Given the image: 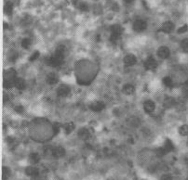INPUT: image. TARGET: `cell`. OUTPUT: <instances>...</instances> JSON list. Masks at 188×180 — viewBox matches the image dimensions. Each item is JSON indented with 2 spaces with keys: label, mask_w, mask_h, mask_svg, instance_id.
<instances>
[{
  "label": "cell",
  "mask_w": 188,
  "mask_h": 180,
  "mask_svg": "<svg viewBox=\"0 0 188 180\" xmlns=\"http://www.w3.org/2000/svg\"><path fill=\"white\" fill-rule=\"evenodd\" d=\"M160 180H172V177L170 176V174H163L160 178Z\"/></svg>",
  "instance_id": "33"
},
{
  "label": "cell",
  "mask_w": 188,
  "mask_h": 180,
  "mask_svg": "<svg viewBox=\"0 0 188 180\" xmlns=\"http://www.w3.org/2000/svg\"><path fill=\"white\" fill-rule=\"evenodd\" d=\"M157 60L152 56L148 57L144 61V67L146 70H155L157 68Z\"/></svg>",
  "instance_id": "5"
},
{
  "label": "cell",
  "mask_w": 188,
  "mask_h": 180,
  "mask_svg": "<svg viewBox=\"0 0 188 180\" xmlns=\"http://www.w3.org/2000/svg\"><path fill=\"white\" fill-rule=\"evenodd\" d=\"M173 145H172V143H171V141L170 140V139H167L166 141H165V144H164V146L162 147V149H163V150H164V152H165L166 154L168 153V152H170V151H171L172 150H173Z\"/></svg>",
  "instance_id": "18"
},
{
  "label": "cell",
  "mask_w": 188,
  "mask_h": 180,
  "mask_svg": "<svg viewBox=\"0 0 188 180\" xmlns=\"http://www.w3.org/2000/svg\"><path fill=\"white\" fill-rule=\"evenodd\" d=\"M173 29H174V24H173L171 21L164 22L163 25H162V28H161V30L164 33H166V34H171V33L173 31Z\"/></svg>",
  "instance_id": "13"
},
{
  "label": "cell",
  "mask_w": 188,
  "mask_h": 180,
  "mask_svg": "<svg viewBox=\"0 0 188 180\" xmlns=\"http://www.w3.org/2000/svg\"><path fill=\"white\" fill-rule=\"evenodd\" d=\"M29 160H30V163H39L40 157L37 153H31L29 156Z\"/></svg>",
  "instance_id": "24"
},
{
  "label": "cell",
  "mask_w": 188,
  "mask_h": 180,
  "mask_svg": "<svg viewBox=\"0 0 188 180\" xmlns=\"http://www.w3.org/2000/svg\"><path fill=\"white\" fill-rule=\"evenodd\" d=\"M52 155L55 158H62L65 155V150L63 147H56L52 150Z\"/></svg>",
  "instance_id": "9"
},
{
  "label": "cell",
  "mask_w": 188,
  "mask_h": 180,
  "mask_svg": "<svg viewBox=\"0 0 188 180\" xmlns=\"http://www.w3.org/2000/svg\"><path fill=\"white\" fill-rule=\"evenodd\" d=\"M134 1V0H124V2L126 3V4H131Z\"/></svg>",
  "instance_id": "35"
},
{
  "label": "cell",
  "mask_w": 188,
  "mask_h": 180,
  "mask_svg": "<svg viewBox=\"0 0 188 180\" xmlns=\"http://www.w3.org/2000/svg\"><path fill=\"white\" fill-rule=\"evenodd\" d=\"M163 84H165L166 87H172V80L171 77H165L163 79Z\"/></svg>",
  "instance_id": "28"
},
{
  "label": "cell",
  "mask_w": 188,
  "mask_h": 180,
  "mask_svg": "<svg viewBox=\"0 0 188 180\" xmlns=\"http://www.w3.org/2000/svg\"><path fill=\"white\" fill-rule=\"evenodd\" d=\"M31 43H32V41L30 38H23L22 40V46L23 47V48H29L30 46H31Z\"/></svg>",
  "instance_id": "26"
},
{
  "label": "cell",
  "mask_w": 188,
  "mask_h": 180,
  "mask_svg": "<svg viewBox=\"0 0 188 180\" xmlns=\"http://www.w3.org/2000/svg\"><path fill=\"white\" fill-rule=\"evenodd\" d=\"M9 74H8L7 71L5 72V76H4V87L9 88L15 86V81H16V72L13 69L8 70Z\"/></svg>",
  "instance_id": "1"
},
{
  "label": "cell",
  "mask_w": 188,
  "mask_h": 180,
  "mask_svg": "<svg viewBox=\"0 0 188 180\" xmlns=\"http://www.w3.org/2000/svg\"><path fill=\"white\" fill-rule=\"evenodd\" d=\"M15 111L18 113H22V112H23V111H24V109H23L22 106H17V107H15Z\"/></svg>",
  "instance_id": "34"
},
{
  "label": "cell",
  "mask_w": 188,
  "mask_h": 180,
  "mask_svg": "<svg viewBox=\"0 0 188 180\" xmlns=\"http://www.w3.org/2000/svg\"><path fill=\"white\" fill-rule=\"evenodd\" d=\"M185 84H187V86H188V80H187V81L185 82Z\"/></svg>",
  "instance_id": "37"
},
{
  "label": "cell",
  "mask_w": 188,
  "mask_h": 180,
  "mask_svg": "<svg viewBox=\"0 0 188 180\" xmlns=\"http://www.w3.org/2000/svg\"><path fill=\"white\" fill-rule=\"evenodd\" d=\"M25 174L29 177H36L38 174V170L34 166H28L25 169Z\"/></svg>",
  "instance_id": "17"
},
{
  "label": "cell",
  "mask_w": 188,
  "mask_h": 180,
  "mask_svg": "<svg viewBox=\"0 0 188 180\" xmlns=\"http://www.w3.org/2000/svg\"><path fill=\"white\" fill-rule=\"evenodd\" d=\"M91 109L93 111L99 112V111H101L103 110V109H104V103L102 102V101H95V102L91 103Z\"/></svg>",
  "instance_id": "12"
},
{
  "label": "cell",
  "mask_w": 188,
  "mask_h": 180,
  "mask_svg": "<svg viewBox=\"0 0 188 180\" xmlns=\"http://www.w3.org/2000/svg\"><path fill=\"white\" fill-rule=\"evenodd\" d=\"M12 10H13L12 4L10 2H7L6 5H5V7H4V12L8 14V15H10V14L12 13Z\"/></svg>",
  "instance_id": "23"
},
{
  "label": "cell",
  "mask_w": 188,
  "mask_h": 180,
  "mask_svg": "<svg viewBox=\"0 0 188 180\" xmlns=\"http://www.w3.org/2000/svg\"><path fill=\"white\" fill-rule=\"evenodd\" d=\"M38 57H39V52L36 51V52H34V53L32 54V56L29 58V60L30 61H35L36 60L38 59Z\"/></svg>",
  "instance_id": "29"
},
{
  "label": "cell",
  "mask_w": 188,
  "mask_h": 180,
  "mask_svg": "<svg viewBox=\"0 0 188 180\" xmlns=\"http://www.w3.org/2000/svg\"><path fill=\"white\" fill-rule=\"evenodd\" d=\"M186 31H188V26L185 24V25H184V26H182V27H180L179 29H178V34H184V33H185Z\"/></svg>",
  "instance_id": "30"
},
{
  "label": "cell",
  "mask_w": 188,
  "mask_h": 180,
  "mask_svg": "<svg viewBox=\"0 0 188 180\" xmlns=\"http://www.w3.org/2000/svg\"><path fill=\"white\" fill-rule=\"evenodd\" d=\"M155 108H156V105H155L154 101H152V100L144 101V103H143V109H144V111H146L147 113L153 112L155 111Z\"/></svg>",
  "instance_id": "11"
},
{
  "label": "cell",
  "mask_w": 188,
  "mask_h": 180,
  "mask_svg": "<svg viewBox=\"0 0 188 180\" xmlns=\"http://www.w3.org/2000/svg\"><path fill=\"white\" fill-rule=\"evenodd\" d=\"M77 135L78 136L80 137L81 139L83 140H85L87 138H88L90 137V132H88V130L87 128H81V129H79L78 132H77Z\"/></svg>",
  "instance_id": "16"
},
{
  "label": "cell",
  "mask_w": 188,
  "mask_h": 180,
  "mask_svg": "<svg viewBox=\"0 0 188 180\" xmlns=\"http://www.w3.org/2000/svg\"><path fill=\"white\" fill-rule=\"evenodd\" d=\"M174 104H175V100L171 97H167L164 99V102H163V105L166 109H171V107L174 106Z\"/></svg>",
  "instance_id": "15"
},
{
  "label": "cell",
  "mask_w": 188,
  "mask_h": 180,
  "mask_svg": "<svg viewBox=\"0 0 188 180\" xmlns=\"http://www.w3.org/2000/svg\"><path fill=\"white\" fill-rule=\"evenodd\" d=\"M65 52H66V48H65V46L63 45H60L57 48H56V51H55V54L58 55L60 57H63L64 58L65 56Z\"/></svg>",
  "instance_id": "20"
},
{
  "label": "cell",
  "mask_w": 188,
  "mask_h": 180,
  "mask_svg": "<svg viewBox=\"0 0 188 180\" xmlns=\"http://www.w3.org/2000/svg\"><path fill=\"white\" fill-rule=\"evenodd\" d=\"M146 27H147V23L143 20L135 21L132 25V28L135 32H143L146 29Z\"/></svg>",
  "instance_id": "4"
},
{
  "label": "cell",
  "mask_w": 188,
  "mask_h": 180,
  "mask_svg": "<svg viewBox=\"0 0 188 180\" xmlns=\"http://www.w3.org/2000/svg\"><path fill=\"white\" fill-rule=\"evenodd\" d=\"M110 31H111V40L113 42H116L120 38V35H122V32H123V28L119 24H115L111 26Z\"/></svg>",
  "instance_id": "2"
},
{
  "label": "cell",
  "mask_w": 188,
  "mask_h": 180,
  "mask_svg": "<svg viewBox=\"0 0 188 180\" xmlns=\"http://www.w3.org/2000/svg\"><path fill=\"white\" fill-rule=\"evenodd\" d=\"M63 59L64 58H63V57H60L58 55L54 54V56H51L49 58L46 59V63L49 66H52V67H58V66H60L63 63Z\"/></svg>",
  "instance_id": "3"
},
{
  "label": "cell",
  "mask_w": 188,
  "mask_h": 180,
  "mask_svg": "<svg viewBox=\"0 0 188 180\" xmlns=\"http://www.w3.org/2000/svg\"><path fill=\"white\" fill-rule=\"evenodd\" d=\"M181 47L182 49L184 50L185 52H187L188 53V38L187 39H184L181 43Z\"/></svg>",
  "instance_id": "27"
},
{
  "label": "cell",
  "mask_w": 188,
  "mask_h": 180,
  "mask_svg": "<svg viewBox=\"0 0 188 180\" xmlns=\"http://www.w3.org/2000/svg\"><path fill=\"white\" fill-rule=\"evenodd\" d=\"M70 93V87L66 84H61L57 88V94L59 97H66Z\"/></svg>",
  "instance_id": "7"
},
{
  "label": "cell",
  "mask_w": 188,
  "mask_h": 180,
  "mask_svg": "<svg viewBox=\"0 0 188 180\" xmlns=\"http://www.w3.org/2000/svg\"><path fill=\"white\" fill-rule=\"evenodd\" d=\"M63 129H64V132L66 134H70V133H72V132L74 131L75 129V125L73 124V123H67V124H65L63 125Z\"/></svg>",
  "instance_id": "21"
},
{
  "label": "cell",
  "mask_w": 188,
  "mask_h": 180,
  "mask_svg": "<svg viewBox=\"0 0 188 180\" xmlns=\"http://www.w3.org/2000/svg\"><path fill=\"white\" fill-rule=\"evenodd\" d=\"M58 75L54 73H49L48 75H47V77H46V82L48 83L49 84H57L58 83Z\"/></svg>",
  "instance_id": "10"
},
{
  "label": "cell",
  "mask_w": 188,
  "mask_h": 180,
  "mask_svg": "<svg viewBox=\"0 0 188 180\" xmlns=\"http://www.w3.org/2000/svg\"><path fill=\"white\" fill-rule=\"evenodd\" d=\"M137 62V59L133 54H128L124 58V63L126 66H133Z\"/></svg>",
  "instance_id": "8"
},
{
  "label": "cell",
  "mask_w": 188,
  "mask_h": 180,
  "mask_svg": "<svg viewBox=\"0 0 188 180\" xmlns=\"http://www.w3.org/2000/svg\"><path fill=\"white\" fill-rule=\"evenodd\" d=\"M179 134L182 136H188V125H182L179 128Z\"/></svg>",
  "instance_id": "25"
},
{
  "label": "cell",
  "mask_w": 188,
  "mask_h": 180,
  "mask_svg": "<svg viewBox=\"0 0 188 180\" xmlns=\"http://www.w3.org/2000/svg\"><path fill=\"white\" fill-rule=\"evenodd\" d=\"M184 96L185 98H188V90H185V92H184Z\"/></svg>",
  "instance_id": "36"
},
{
  "label": "cell",
  "mask_w": 188,
  "mask_h": 180,
  "mask_svg": "<svg viewBox=\"0 0 188 180\" xmlns=\"http://www.w3.org/2000/svg\"><path fill=\"white\" fill-rule=\"evenodd\" d=\"M187 145H188V140H187Z\"/></svg>",
  "instance_id": "38"
},
{
  "label": "cell",
  "mask_w": 188,
  "mask_h": 180,
  "mask_svg": "<svg viewBox=\"0 0 188 180\" xmlns=\"http://www.w3.org/2000/svg\"><path fill=\"white\" fill-rule=\"evenodd\" d=\"M157 56L161 59H168L171 55V51L167 46H160L157 51Z\"/></svg>",
  "instance_id": "6"
},
{
  "label": "cell",
  "mask_w": 188,
  "mask_h": 180,
  "mask_svg": "<svg viewBox=\"0 0 188 180\" xmlns=\"http://www.w3.org/2000/svg\"><path fill=\"white\" fill-rule=\"evenodd\" d=\"M10 177V169L4 166L2 168V179L3 180H8Z\"/></svg>",
  "instance_id": "22"
},
{
  "label": "cell",
  "mask_w": 188,
  "mask_h": 180,
  "mask_svg": "<svg viewBox=\"0 0 188 180\" xmlns=\"http://www.w3.org/2000/svg\"><path fill=\"white\" fill-rule=\"evenodd\" d=\"M79 8H80L82 11H87L88 8V5H87V4H85V3H81V4H80V6H79Z\"/></svg>",
  "instance_id": "31"
},
{
  "label": "cell",
  "mask_w": 188,
  "mask_h": 180,
  "mask_svg": "<svg viewBox=\"0 0 188 180\" xmlns=\"http://www.w3.org/2000/svg\"><path fill=\"white\" fill-rule=\"evenodd\" d=\"M135 91V87L132 86V84H127L123 87L122 88V92H123L125 95L127 96H130V95H132Z\"/></svg>",
  "instance_id": "14"
},
{
  "label": "cell",
  "mask_w": 188,
  "mask_h": 180,
  "mask_svg": "<svg viewBox=\"0 0 188 180\" xmlns=\"http://www.w3.org/2000/svg\"><path fill=\"white\" fill-rule=\"evenodd\" d=\"M53 130H54V134H57L58 132L60 131V125L59 124H54V125H53Z\"/></svg>",
  "instance_id": "32"
},
{
  "label": "cell",
  "mask_w": 188,
  "mask_h": 180,
  "mask_svg": "<svg viewBox=\"0 0 188 180\" xmlns=\"http://www.w3.org/2000/svg\"><path fill=\"white\" fill-rule=\"evenodd\" d=\"M15 87L19 90H23L25 88V81L22 78H17L15 81Z\"/></svg>",
  "instance_id": "19"
}]
</instances>
